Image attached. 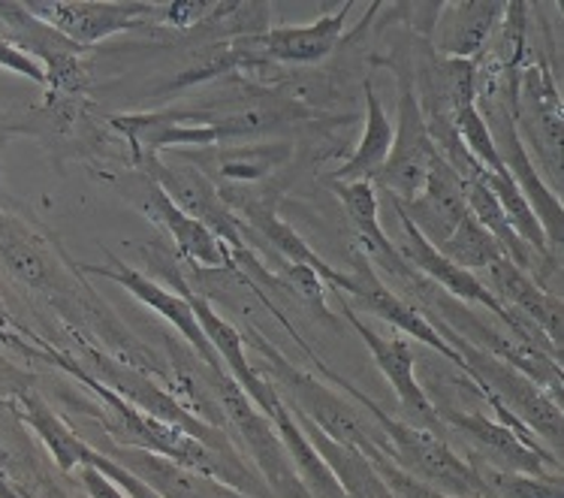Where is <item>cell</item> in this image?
I'll return each mask as SVG.
<instances>
[{"label": "cell", "mask_w": 564, "mask_h": 498, "mask_svg": "<svg viewBox=\"0 0 564 498\" xmlns=\"http://www.w3.org/2000/svg\"><path fill=\"white\" fill-rule=\"evenodd\" d=\"M477 279L492 290V296L505 308H510L519 317H525L529 324L538 326L543 336L562 350V300L555 293H546L543 288H538L529 272H522L507 257H501L496 267H489Z\"/></svg>", "instance_id": "2e32d148"}, {"label": "cell", "mask_w": 564, "mask_h": 498, "mask_svg": "<svg viewBox=\"0 0 564 498\" xmlns=\"http://www.w3.org/2000/svg\"><path fill=\"white\" fill-rule=\"evenodd\" d=\"M187 163L199 166L203 173L215 182L220 178L224 187L251 185L260 182L278 166H284L290 158V145H215V149H199V154H185Z\"/></svg>", "instance_id": "ac0fdd59"}, {"label": "cell", "mask_w": 564, "mask_h": 498, "mask_svg": "<svg viewBox=\"0 0 564 498\" xmlns=\"http://www.w3.org/2000/svg\"><path fill=\"white\" fill-rule=\"evenodd\" d=\"M0 67L10 73H19V76L36 82V85H46V73H43V67H40L36 61L28 58V55H22L19 48H12L7 40H0Z\"/></svg>", "instance_id": "d4e9b609"}, {"label": "cell", "mask_w": 564, "mask_h": 498, "mask_svg": "<svg viewBox=\"0 0 564 498\" xmlns=\"http://www.w3.org/2000/svg\"><path fill=\"white\" fill-rule=\"evenodd\" d=\"M0 498H28V496H24L22 489L12 487L10 480L3 477V472H0Z\"/></svg>", "instance_id": "f1b7e54d"}, {"label": "cell", "mask_w": 564, "mask_h": 498, "mask_svg": "<svg viewBox=\"0 0 564 498\" xmlns=\"http://www.w3.org/2000/svg\"><path fill=\"white\" fill-rule=\"evenodd\" d=\"M362 97H366V130L362 140L354 149L338 170L333 173V182H371L387 163L392 149V121L380 106V97L375 91L371 79L362 82Z\"/></svg>", "instance_id": "44dd1931"}, {"label": "cell", "mask_w": 564, "mask_h": 498, "mask_svg": "<svg viewBox=\"0 0 564 498\" xmlns=\"http://www.w3.org/2000/svg\"><path fill=\"white\" fill-rule=\"evenodd\" d=\"M341 199L347 220L357 232V255L369 260L371 267H380L383 260L399 255V248L387 232L380 230V203L371 182H329Z\"/></svg>", "instance_id": "ffe728a7"}, {"label": "cell", "mask_w": 564, "mask_h": 498, "mask_svg": "<svg viewBox=\"0 0 564 498\" xmlns=\"http://www.w3.org/2000/svg\"><path fill=\"white\" fill-rule=\"evenodd\" d=\"M441 255L447 257V260H453V263L465 269V272H471V275H477V272L484 275L486 269L496 267L498 260L505 257V251H501V245L480 227V220L468 212V215L459 220V227L453 230V236L441 245Z\"/></svg>", "instance_id": "7402d4cb"}, {"label": "cell", "mask_w": 564, "mask_h": 498, "mask_svg": "<svg viewBox=\"0 0 564 498\" xmlns=\"http://www.w3.org/2000/svg\"><path fill=\"white\" fill-rule=\"evenodd\" d=\"M82 487L91 498H127L112 480H106L91 465H82Z\"/></svg>", "instance_id": "4316f807"}, {"label": "cell", "mask_w": 564, "mask_h": 498, "mask_svg": "<svg viewBox=\"0 0 564 498\" xmlns=\"http://www.w3.org/2000/svg\"><path fill=\"white\" fill-rule=\"evenodd\" d=\"M34 387V375H28V371L15 369L12 362L0 357V399H19L24 390H31Z\"/></svg>", "instance_id": "484cf974"}, {"label": "cell", "mask_w": 564, "mask_h": 498, "mask_svg": "<svg viewBox=\"0 0 564 498\" xmlns=\"http://www.w3.org/2000/svg\"><path fill=\"white\" fill-rule=\"evenodd\" d=\"M335 296L341 302V314L347 317V324L354 326V333L366 342V348L371 350L375 366H378V369L383 371V378L390 381L392 393H395L399 405H402L404 423H408V426L426 429V432H435V435L444 439L447 429L441 426L438 405H432L426 387H420V381H416L414 350H411V345H408L404 338H380L375 329H369V326L359 321L357 312L350 308V302H347L341 293H335Z\"/></svg>", "instance_id": "9c48e42d"}, {"label": "cell", "mask_w": 564, "mask_h": 498, "mask_svg": "<svg viewBox=\"0 0 564 498\" xmlns=\"http://www.w3.org/2000/svg\"><path fill=\"white\" fill-rule=\"evenodd\" d=\"M354 272H347V288L345 293L357 296V302L362 308H369L371 314H378L380 321H387L390 326H395L399 333H404L408 338H416L423 342L432 350H438L441 357L453 362L456 369L465 371V362L459 359V354L449 348L447 342L435 333V326L429 324L426 314L420 312V305H414L411 300L399 296L395 290L387 288L380 281L378 269L371 267L369 260L362 255H357V263H354Z\"/></svg>", "instance_id": "4fadbf2b"}, {"label": "cell", "mask_w": 564, "mask_h": 498, "mask_svg": "<svg viewBox=\"0 0 564 498\" xmlns=\"http://www.w3.org/2000/svg\"><path fill=\"white\" fill-rule=\"evenodd\" d=\"M76 272H82V275H100V279H109L116 281V284H121L130 296H137L139 302L149 305L151 312H158L163 321H170V324L175 326V333L185 336V342L191 345L196 359H199L206 369H218V366H224L218 354H215V348H212V342L206 338V333H203L199 321H196V314L194 308H191V300H187V296L173 293V290L163 288L158 281H151L149 275H142L139 269L127 267V263H121L116 257H112L109 267H94L91 263V267H76Z\"/></svg>", "instance_id": "7c38bea8"}, {"label": "cell", "mask_w": 564, "mask_h": 498, "mask_svg": "<svg viewBox=\"0 0 564 498\" xmlns=\"http://www.w3.org/2000/svg\"><path fill=\"white\" fill-rule=\"evenodd\" d=\"M281 284L290 290V293H296L302 302H308V305H314L317 312L326 314V302H323V296H326V290H323V281L321 275L314 272V269L308 267H293V263H288V267L281 269Z\"/></svg>", "instance_id": "cb8c5ba5"}, {"label": "cell", "mask_w": 564, "mask_h": 498, "mask_svg": "<svg viewBox=\"0 0 564 498\" xmlns=\"http://www.w3.org/2000/svg\"><path fill=\"white\" fill-rule=\"evenodd\" d=\"M253 350L260 354V362H253L263 375H272V387L278 396L284 399V405L296 414L305 418L312 426H317L326 439L345 444L350 451H359L369 463L380 456L378 447V429H371L359 408L347 402L345 396H338L333 387L317 381L312 371H302L293 366L281 350L260 333H251Z\"/></svg>", "instance_id": "7a4b0ae2"}, {"label": "cell", "mask_w": 564, "mask_h": 498, "mask_svg": "<svg viewBox=\"0 0 564 498\" xmlns=\"http://www.w3.org/2000/svg\"><path fill=\"white\" fill-rule=\"evenodd\" d=\"M468 465L480 480L484 498H564L562 475L538 477L522 475V472H501V468H489L474 459Z\"/></svg>", "instance_id": "603a6c76"}, {"label": "cell", "mask_w": 564, "mask_h": 498, "mask_svg": "<svg viewBox=\"0 0 564 498\" xmlns=\"http://www.w3.org/2000/svg\"><path fill=\"white\" fill-rule=\"evenodd\" d=\"M390 203L402 212L404 218L411 220L416 230L426 236V242L435 245L438 251L441 245L453 236V230L459 227V220L468 215L462 178L453 173L441 158L435 161V166H432L429 182L420 197L411 199V203H399V199L390 197Z\"/></svg>", "instance_id": "9a60e30c"}, {"label": "cell", "mask_w": 564, "mask_h": 498, "mask_svg": "<svg viewBox=\"0 0 564 498\" xmlns=\"http://www.w3.org/2000/svg\"><path fill=\"white\" fill-rule=\"evenodd\" d=\"M378 64L395 71V79H399V118H395V128H392L390 158L380 166V173L371 178V185L387 191V197L399 199V203H411V199L423 194L429 173H432V166H435L441 154L432 145L426 118H423V106H420V97H416L414 61L387 58L378 61Z\"/></svg>", "instance_id": "3957f363"}, {"label": "cell", "mask_w": 564, "mask_h": 498, "mask_svg": "<svg viewBox=\"0 0 564 498\" xmlns=\"http://www.w3.org/2000/svg\"><path fill=\"white\" fill-rule=\"evenodd\" d=\"M133 166L161 187L175 209L185 212L187 218L199 220L206 230L215 232L220 242L230 248L232 267H242L245 260L253 255L245 242L242 220L232 215L227 199L220 197L218 182H212L199 166L163 161L161 154H149V151H133Z\"/></svg>", "instance_id": "5b68a950"}, {"label": "cell", "mask_w": 564, "mask_h": 498, "mask_svg": "<svg viewBox=\"0 0 564 498\" xmlns=\"http://www.w3.org/2000/svg\"><path fill=\"white\" fill-rule=\"evenodd\" d=\"M10 133H15V130H12L10 121H0V142L7 140V137H10Z\"/></svg>", "instance_id": "f546056e"}, {"label": "cell", "mask_w": 564, "mask_h": 498, "mask_svg": "<svg viewBox=\"0 0 564 498\" xmlns=\"http://www.w3.org/2000/svg\"><path fill=\"white\" fill-rule=\"evenodd\" d=\"M438 420L444 429H456L462 439L471 444L468 459L501 472H522V475L550 477L553 472H562V459L543 447L538 439H525L496 418H486L484 411H449L438 408Z\"/></svg>", "instance_id": "ba28073f"}, {"label": "cell", "mask_w": 564, "mask_h": 498, "mask_svg": "<svg viewBox=\"0 0 564 498\" xmlns=\"http://www.w3.org/2000/svg\"><path fill=\"white\" fill-rule=\"evenodd\" d=\"M300 348L312 357L314 366H317L335 387H341L357 405H362V411H369V418L375 420V426H378L380 453H383L395 468H402L404 475L414 477L416 484L435 489L441 496L484 498V492H480V480L474 475V468L468 465V459H462L459 453L449 447L447 439H441L435 432H426V429L408 426L404 420L390 418L375 399H369L362 390H357L347 378L335 375L312 348H305L302 342Z\"/></svg>", "instance_id": "6da1fadb"}, {"label": "cell", "mask_w": 564, "mask_h": 498, "mask_svg": "<svg viewBox=\"0 0 564 498\" xmlns=\"http://www.w3.org/2000/svg\"><path fill=\"white\" fill-rule=\"evenodd\" d=\"M0 263L12 279L22 281L24 288L46 293L48 300L61 305L64 302L76 305V300L69 296V284L61 272V263L52 255L46 239L7 212H0Z\"/></svg>", "instance_id": "5bb4252c"}, {"label": "cell", "mask_w": 564, "mask_h": 498, "mask_svg": "<svg viewBox=\"0 0 564 498\" xmlns=\"http://www.w3.org/2000/svg\"><path fill=\"white\" fill-rule=\"evenodd\" d=\"M15 405H19V414L28 426L34 429V435L43 444H46V451L52 453V459L58 465L61 472H73V468H82L85 459H88V453H91V444L82 439L76 429L69 426L67 420L61 418L55 408L48 405L43 396L36 393L34 387L31 390H24L19 399H15Z\"/></svg>", "instance_id": "d6986e66"}, {"label": "cell", "mask_w": 564, "mask_h": 498, "mask_svg": "<svg viewBox=\"0 0 564 498\" xmlns=\"http://www.w3.org/2000/svg\"><path fill=\"white\" fill-rule=\"evenodd\" d=\"M127 194H139V209L145 212L151 224L166 230V236L173 239L178 255L185 257L187 263H194L196 269H208V272L232 269L230 248L220 242L215 232L206 230L199 220L187 218L185 212L175 209L170 197L151 182L149 175L137 173V182L127 185Z\"/></svg>", "instance_id": "8fae6325"}, {"label": "cell", "mask_w": 564, "mask_h": 498, "mask_svg": "<svg viewBox=\"0 0 564 498\" xmlns=\"http://www.w3.org/2000/svg\"><path fill=\"white\" fill-rule=\"evenodd\" d=\"M208 383H212L208 390H212L215 402H218L220 420L230 423V429L236 432V439L245 447V453L257 465V477L265 484L269 496L308 498L300 475L293 472V463H290L288 451H284V441L278 439L275 426L269 423L263 411L242 393V387L232 381L224 366L208 369Z\"/></svg>", "instance_id": "277c9868"}, {"label": "cell", "mask_w": 564, "mask_h": 498, "mask_svg": "<svg viewBox=\"0 0 564 498\" xmlns=\"http://www.w3.org/2000/svg\"><path fill=\"white\" fill-rule=\"evenodd\" d=\"M24 7L82 48L109 40V36L124 34V31L149 28L151 15L163 12V7L139 3V0H121V3H24Z\"/></svg>", "instance_id": "30bf717a"}, {"label": "cell", "mask_w": 564, "mask_h": 498, "mask_svg": "<svg viewBox=\"0 0 564 498\" xmlns=\"http://www.w3.org/2000/svg\"><path fill=\"white\" fill-rule=\"evenodd\" d=\"M0 40L36 61L46 73V97L85 100L91 91V64L85 61L88 48L58 34L52 24L36 19L19 0H0Z\"/></svg>", "instance_id": "8992f818"}, {"label": "cell", "mask_w": 564, "mask_h": 498, "mask_svg": "<svg viewBox=\"0 0 564 498\" xmlns=\"http://www.w3.org/2000/svg\"><path fill=\"white\" fill-rule=\"evenodd\" d=\"M513 121L522 145L531 149V161L538 158V173L553 175L555 194L562 191V97L553 73L543 61L529 64L519 76L517 104H513Z\"/></svg>", "instance_id": "52a82bcc"}, {"label": "cell", "mask_w": 564, "mask_h": 498, "mask_svg": "<svg viewBox=\"0 0 564 498\" xmlns=\"http://www.w3.org/2000/svg\"><path fill=\"white\" fill-rule=\"evenodd\" d=\"M15 333H22V326L12 321L10 308H7L3 300H0V342H3V345H10V338L15 336Z\"/></svg>", "instance_id": "83f0119b"}, {"label": "cell", "mask_w": 564, "mask_h": 498, "mask_svg": "<svg viewBox=\"0 0 564 498\" xmlns=\"http://www.w3.org/2000/svg\"><path fill=\"white\" fill-rule=\"evenodd\" d=\"M507 3L501 0H465V3H441L435 19V55L438 58L480 61L489 40L496 34Z\"/></svg>", "instance_id": "e0dca14e"}]
</instances>
